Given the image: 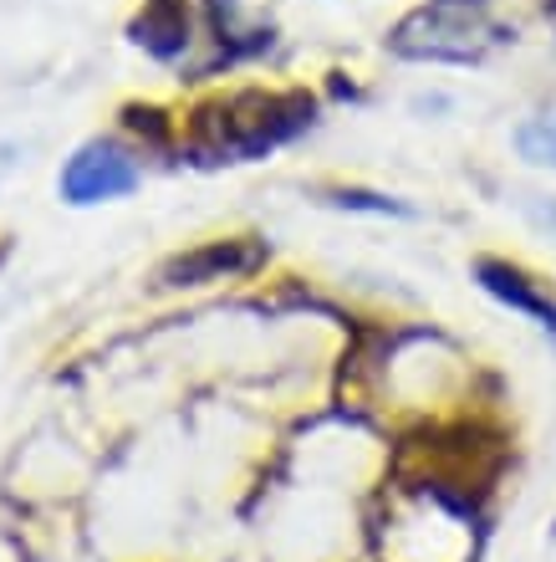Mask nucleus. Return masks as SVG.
<instances>
[{
  "mask_svg": "<svg viewBox=\"0 0 556 562\" xmlns=\"http://www.w3.org/2000/svg\"><path fill=\"white\" fill-rule=\"evenodd\" d=\"M322 103L307 88H240L205 98L194 108L184 128H179V148L184 159L200 169H220V164H256L271 159L276 148L296 144V138L317 128Z\"/></svg>",
  "mask_w": 556,
  "mask_h": 562,
  "instance_id": "obj_1",
  "label": "nucleus"
},
{
  "mask_svg": "<svg viewBox=\"0 0 556 562\" xmlns=\"http://www.w3.org/2000/svg\"><path fill=\"white\" fill-rule=\"evenodd\" d=\"M506 42H511V26H500L490 11L444 5V0H429V5L409 11L383 36V46L398 61H434V67H475Z\"/></svg>",
  "mask_w": 556,
  "mask_h": 562,
  "instance_id": "obj_2",
  "label": "nucleus"
},
{
  "mask_svg": "<svg viewBox=\"0 0 556 562\" xmlns=\"http://www.w3.org/2000/svg\"><path fill=\"white\" fill-rule=\"evenodd\" d=\"M265 267H271V246L261 236H215L169 256L154 271V286L159 292H200V286H215V281H250Z\"/></svg>",
  "mask_w": 556,
  "mask_h": 562,
  "instance_id": "obj_3",
  "label": "nucleus"
},
{
  "mask_svg": "<svg viewBox=\"0 0 556 562\" xmlns=\"http://www.w3.org/2000/svg\"><path fill=\"white\" fill-rule=\"evenodd\" d=\"M138 184H144V164H138V154H133L128 144H117V138H88L57 175V194L77 210L113 205V200L133 194Z\"/></svg>",
  "mask_w": 556,
  "mask_h": 562,
  "instance_id": "obj_4",
  "label": "nucleus"
},
{
  "mask_svg": "<svg viewBox=\"0 0 556 562\" xmlns=\"http://www.w3.org/2000/svg\"><path fill=\"white\" fill-rule=\"evenodd\" d=\"M469 271H475V281H480L485 296H496L500 307L521 312V317H531L542 333L556 338V292L542 277H531L526 267H515V261H506V256H480Z\"/></svg>",
  "mask_w": 556,
  "mask_h": 562,
  "instance_id": "obj_5",
  "label": "nucleus"
},
{
  "mask_svg": "<svg viewBox=\"0 0 556 562\" xmlns=\"http://www.w3.org/2000/svg\"><path fill=\"white\" fill-rule=\"evenodd\" d=\"M128 36L154 61H184L194 46V15L184 0H144V11L133 15Z\"/></svg>",
  "mask_w": 556,
  "mask_h": 562,
  "instance_id": "obj_6",
  "label": "nucleus"
},
{
  "mask_svg": "<svg viewBox=\"0 0 556 562\" xmlns=\"http://www.w3.org/2000/svg\"><path fill=\"white\" fill-rule=\"evenodd\" d=\"M205 21L215 31V61L209 67H235V61H250V57H265L276 46V31L250 21L240 0H205Z\"/></svg>",
  "mask_w": 556,
  "mask_h": 562,
  "instance_id": "obj_7",
  "label": "nucleus"
},
{
  "mask_svg": "<svg viewBox=\"0 0 556 562\" xmlns=\"http://www.w3.org/2000/svg\"><path fill=\"white\" fill-rule=\"evenodd\" d=\"M322 205L332 210H348V215H394V221H409L413 205L394 200V194H378V190H358V184H322V190H311Z\"/></svg>",
  "mask_w": 556,
  "mask_h": 562,
  "instance_id": "obj_8",
  "label": "nucleus"
},
{
  "mask_svg": "<svg viewBox=\"0 0 556 562\" xmlns=\"http://www.w3.org/2000/svg\"><path fill=\"white\" fill-rule=\"evenodd\" d=\"M515 154H521L531 169H552L556 175V103L536 108V113L515 128Z\"/></svg>",
  "mask_w": 556,
  "mask_h": 562,
  "instance_id": "obj_9",
  "label": "nucleus"
},
{
  "mask_svg": "<svg viewBox=\"0 0 556 562\" xmlns=\"http://www.w3.org/2000/svg\"><path fill=\"white\" fill-rule=\"evenodd\" d=\"M117 123H123V134L144 138V148H169L179 138L174 113H163V108H154V103H128L117 113Z\"/></svg>",
  "mask_w": 556,
  "mask_h": 562,
  "instance_id": "obj_10",
  "label": "nucleus"
},
{
  "mask_svg": "<svg viewBox=\"0 0 556 562\" xmlns=\"http://www.w3.org/2000/svg\"><path fill=\"white\" fill-rule=\"evenodd\" d=\"M542 11H546V15H552V21H556V0H542Z\"/></svg>",
  "mask_w": 556,
  "mask_h": 562,
  "instance_id": "obj_11",
  "label": "nucleus"
},
{
  "mask_svg": "<svg viewBox=\"0 0 556 562\" xmlns=\"http://www.w3.org/2000/svg\"><path fill=\"white\" fill-rule=\"evenodd\" d=\"M552 225H556V205H552Z\"/></svg>",
  "mask_w": 556,
  "mask_h": 562,
  "instance_id": "obj_12",
  "label": "nucleus"
},
{
  "mask_svg": "<svg viewBox=\"0 0 556 562\" xmlns=\"http://www.w3.org/2000/svg\"><path fill=\"white\" fill-rule=\"evenodd\" d=\"M0 261H5V246H0Z\"/></svg>",
  "mask_w": 556,
  "mask_h": 562,
  "instance_id": "obj_13",
  "label": "nucleus"
}]
</instances>
